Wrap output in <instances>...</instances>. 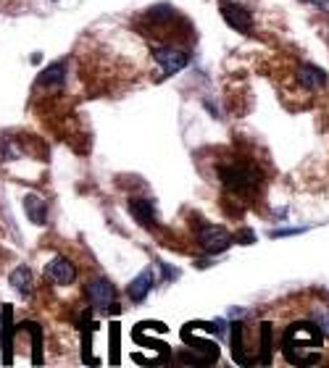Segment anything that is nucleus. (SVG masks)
I'll use <instances>...</instances> for the list:
<instances>
[{"label":"nucleus","mask_w":329,"mask_h":368,"mask_svg":"<svg viewBox=\"0 0 329 368\" xmlns=\"http://www.w3.org/2000/svg\"><path fill=\"white\" fill-rule=\"evenodd\" d=\"M303 3H314L316 8H329V0H303Z\"/></svg>","instance_id":"20"},{"label":"nucleus","mask_w":329,"mask_h":368,"mask_svg":"<svg viewBox=\"0 0 329 368\" xmlns=\"http://www.w3.org/2000/svg\"><path fill=\"white\" fill-rule=\"evenodd\" d=\"M11 284H13V289H19L21 295L27 298L32 292V274L27 266H19V269L11 271Z\"/></svg>","instance_id":"14"},{"label":"nucleus","mask_w":329,"mask_h":368,"mask_svg":"<svg viewBox=\"0 0 329 368\" xmlns=\"http://www.w3.org/2000/svg\"><path fill=\"white\" fill-rule=\"evenodd\" d=\"M21 329H27L32 334V363H42V329L37 326V324H32V321H27V324H21Z\"/></svg>","instance_id":"16"},{"label":"nucleus","mask_w":329,"mask_h":368,"mask_svg":"<svg viewBox=\"0 0 329 368\" xmlns=\"http://www.w3.org/2000/svg\"><path fill=\"white\" fill-rule=\"evenodd\" d=\"M45 274H48V279H53L56 284H63V287L71 284V281L77 279V269H74V263H69L66 258H53L48 263V271H45Z\"/></svg>","instance_id":"8"},{"label":"nucleus","mask_w":329,"mask_h":368,"mask_svg":"<svg viewBox=\"0 0 329 368\" xmlns=\"http://www.w3.org/2000/svg\"><path fill=\"white\" fill-rule=\"evenodd\" d=\"M63 82H66V63L56 61V63H50L48 69L42 71L37 84L40 87H63Z\"/></svg>","instance_id":"11"},{"label":"nucleus","mask_w":329,"mask_h":368,"mask_svg":"<svg viewBox=\"0 0 329 368\" xmlns=\"http://www.w3.org/2000/svg\"><path fill=\"white\" fill-rule=\"evenodd\" d=\"M11 316H13V310L11 305L3 308V326H0V334H3V350H6V363H11V337H13V324H11Z\"/></svg>","instance_id":"15"},{"label":"nucleus","mask_w":329,"mask_h":368,"mask_svg":"<svg viewBox=\"0 0 329 368\" xmlns=\"http://www.w3.org/2000/svg\"><path fill=\"white\" fill-rule=\"evenodd\" d=\"M198 242L200 248L216 255V253H224V250L232 245V234L224 227H216V224H203L198 231Z\"/></svg>","instance_id":"4"},{"label":"nucleus","mask_w":329,"mask_h":368,"mask_svg":"<svg viewBox=\"0 0 329 368\" xmlns=\"http://www.w3.org/2000/svg\"><path fill=\"white\" fill-rule=\"evenodd\" d=\"M261 363H271V324H261Z\"/></svg>","instance_id":"17"},{"label":"nucleus","mask_w":329,"mask_h":368,"mask_svg":"<svg viewBox=\"0 0 329 368\" xmlns=\"http://www.w3.org/2000/svg\"><path fill=\"white\" fill-rule=\"evenodd\" d=\"M130 213L135 216V221H137L140 227H148V229H153V227H156V221H159L153 200H145V198L130 200Z\"/></svg>","instance_id":"7"},{"label":"nucleus","mask_w":329,"mask_h":368,"mask_svg":"<svg viewBox=\"0 0 329 368\" xmlns=\"http://www.w3.org/2000/svg\"><path fill=\"white\" fill-rule=\"evenodd\" d=\"M230 339H232V360L240 363V366H248L250 358L245 355V348H242V324H240V321L232 324Z\"/></svg>","instance_id":"13"},{"label":"nucleus","mask_w":329,"mask_h":368,"mask_svg":"<svg viewBox=\"0 0 329 368\" xmlns=\"http://www.w3.org/2000/svg\"><path fill=\"white\" fill-rule=\"evenodd\" d=\"M295 77H298V82L306 90H321L327 84V74L319 66H311V63H303Z\"/></svg>","instance_id":"9"},{"label":"nucleus","mask_w":329,"mask_h":368,"mask_svg":"<svg viewBox=\"0 0 329 368\" xmlns=\"http://www.w3.org/2000/svg\"><path fill=\"white\" fill-rule=\"evenodd\" d=\"M153 58L159 61V66L163 69V74H177L190 63V53L185 48L177 45H156L153 48Z\"/></svg>","instance_id":"3"},{"label":"nucleus","mask_w":329,"mask_h":368,"mask_svg":"<svg viewBox=\"0 0 329 368\" xmlns=\"http://www.w3.org/2000/svg\"><path fill=\"white\" fill-rule=\"evenodd\" d=\"M324 345V334L319 326H314L309 321H298L287 326L285 337H282V350L287 363L295 366H314L319 363V350Z\"/></svg>","instance_id":"1"},{"label":"nucleus","mask_w":329,"mask_h":368,"mask_svg":"<svg viewBox=\"0 0 329 368\" xmlns=\"http://www.w3.org/2000/svg\"><path fill=\"white\" fill-rule=\"evenodd\" d=\"M87 300H90L95 308L106 310L116 303V289L111 284L108 279H95L87 284Z\"/></svg>","instance_id":"6"},{"label":"nucleus","mask_w":329,"mask_h":368,"mask_svg":"<svg viewBox=\"0 0 329 368\" xmlns=\"http://www.w3.org/2000/svg\"><path fill=\"white\" fill-rule=\"evenodd\" d=\"M150 289H153V271L145 269L132 279V284L127 287V295H130V300H135V303H142V300L148 298Z\"/></svg>","instance_id":"10"},{"label":"nucleus","mask_w":329,"mask_h":368,"mask_svg":"<svg viewBox=\"0 0 329 368\" xmlns=\"http://www.w3.org/2000/svg\"><path fill=\"white\" fill-rule=\"evenodd\" d=\"M237 242H240V245H250V242H256V234H253L250 229H242L237 234Z\"/></svg>","instance_id":"19"},{"label":"nucleus","mask_w":329,"mask_h":368,"mask_svg":"<svg viewBox=\"0 0 329 368\" xmlns=\"http://www.w3.org/2000/svg\"><path fill=\"white\" fill-rule=\"evenodd\" d=\"M219 11H221V16H224V21L230 24L232 30L242 32V34H248V32L253 30V13H250L245 6L232 3V0H221Z\"/></svg>","instance_id":"5"},{"label":"nucleus","mask_w":329,"mask_h":368,"mask_svg":"<svg viewBox=\"0 0 329 368\" xmlns=\"http://www.w3.org/2000/svg\"><path fill=\"white\" fill-rule=\"evenodd\" d=\"M314 319H316V326L321 329V334H327L329 337V305H316Z\"/></svg>","instance_id":"18"},{"label":"nucleus","mask_w":329,"mask_h":368,"mask_svg":"<svg viewBox=\"0 0 329 368\" xmlns=\"http://www.w3.org/2000/svg\"><path fill=\"white\" fill-rule=\"evenodd\" d=\"M221 182L237 195H250L261 184V177L250 166H227L221 169Z\"/></svg>","instance_id":"2"},{"label":"nucleus","mask_w":329,"mask_h":368,"mask_svg":"<svg viewBox=\"0 0 329 368\" xmlns=\"http://www.w3.org/2000/svg\"><path fill=\"white\" fill-rule=\"evenodd\" d=\"M24 210H27L32 224H37V227L48 221V205H45V200L37 198V195H27V198H24Z\"/></svg>","instance_id":"12"}]
</instances>
